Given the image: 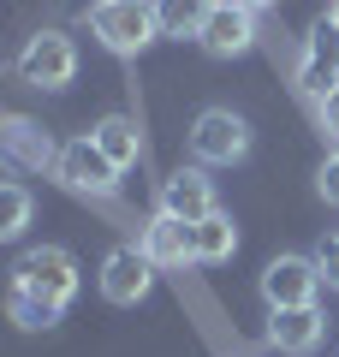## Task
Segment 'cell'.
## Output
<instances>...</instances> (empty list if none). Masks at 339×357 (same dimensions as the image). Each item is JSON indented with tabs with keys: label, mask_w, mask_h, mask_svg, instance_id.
<instances>
[{
	"label": "cell",
	"mask_w": 339,
	"mask_h": 357,
	"mask_svg": "<svg viewBox=\"0 0 339 357\" xmlns=\"http://www.w3.org/2000/svg\"><path fill=\"white\" fill-rule=\"evenodd\" d=\"M77 286H84V274H77V256L66 250V244H36V250H24V256L13 262L6 316H13V328L42 333V328H54V321L72 310Z\"/></svg>",
	"instance_id": "1"
},
{
	"label": "cell",
	"mask_w": 339,
	"mask_h": 357,
	"mask_svg": "<svg viewBox=\"0 0 339 357\" xmlns=\"http://www.w3.org/2000/svg\"><path fill=\"white\" fill-rule=\"evenodd\" d=\"M89 36H96L113 60H137V54L161 36L155 0H96V6H89Z\"/></svg>",
	"instance_id": "2"
},
{
	"label": "cell",
	"mask_w": 339,
	"mask_h": 357,
	"mask_svg": "<svg viewBox=\"0 0 339 357\" xmlns=\"http://www.w3.org/2000/svg\"><path fill=\"white\" fill-rule=\"evenodd\" d=\"M250 155V119L232 107H202L190 119V161L197 167H232Z\"/></svg>",
	"instance_id": "3"
},
{
	"label": "cell",
	"mask_w": 339,
	"mask_h": 357,
	"mask_svg": "<svg viewBox=\"0 0 339 357\" xmlns=\"http://www.w3.org/2000/svg\"><path fill=\"white\" fill-rule=\"evenodd\" d=\"M18 77L30 89H66L77 77V42L66 30H36V36L18 48Z\"/></svg>",
	"instance_id": "4"
},
{
	"label": "cell",
	"mask_w": 339,
	"mask_h": 357,
	"mask_svg": "<svg viewBox=\"0 0 339 357\" xmlns=\"http://www.w3.org/2000/svg\"><path fill=\"white\" fill-rule=\"evenodd\" d=\"M54 178H60L72 197H96V203H107V197L119 191V167H113L89 137H72V143L60 149V161H54Z\"/></svg>",
	"instance_id": "5"
},
{
	"label": "cell",
	"mask_w": 339,
	"mask_h": 357,
	"mask_svg": "<svg viewBox=\"0 0 339 357\" xmlns=\"http://www.w3.org/2000/svg\"><path fill=\"white\" fill-rule=\"evenodd\" d=\"M155 274H161V268H155L149 256L137 250V244H119V250H107V256H101V274H96V286H101V298H107V304H119V310H137L143 298L155 292Z\"/></svg>",
	"instance_id": "6"
},
{
	"label": "cell",
	"mask_w": 339,
	"mask_h": 357,
	"mask_svg": "<svg viewBox=\"0 0 339 357\" xmlns=\"http://www.w3.org/2000/svg\"><path fill=\"white\" fill-rule=\"evenodd\" d=\"M292 84H298L303 102H322L327 89L339 84V24H333V18H322V24L303 36V54H298Z\"/></svg>",
	"instance_id": "7"
},
{
	"label": "cell",
	"mask_w": 339,
	"mask_h": 357,
	"mask_svg": "<svg viewBox=\"0 0 339 357\" xmlns=\"http://www.w3.org/2000/svg\"><path fill=\"white\" fill-rule=\"evenodd\" d=\"M262 304L286 310V304H322V274H315V256H274L262 268Z\"/></svg>",
	"instance_id": "8"
},
{
	"label": "cell",
	"mask_w": 339,
	"mask_h": 357,
	"mask_svg": "<svg viewBox=\"0 0 339 357\" xmlns=\"http://www.w3.org/2000/svg\"><path fill=\"white\" fill-rule=\"evenodd\" d=\"M155 208L161 215H173V220H185V227H197L202 215H214V178H209V167H179V173H167L161 178V197H155Z\"/></svg>",
	"instance_id": "9"
},
{
	"label": "cell",
	"mask_w": 339,
	"mask_h": 357,
	"mask_svg": "<svg viewBox=\"0 0 339 357\" xmlns=\"http://www.w3.org/2000/svg\"><path fill=\"white\" fill-rule=\"evenodd\" d=\"M322 333H327L322 304H286V310H268L262 340L274 345L280 357H310L315 345H322Z\"/></svg>",
	"instance_id": "10"
},
{
	"label": "cell",
	"mask_w": 339,
	"mask_h": 357,
	"mask_svg": "<svg viewBox=\"0 0 339 357\" xmlns=\"http://www.w3.org/2000/svg\"><path fill=\"white\" fill-rule=\"evenodd\" d=\"M60 149L54 137L36 126V119H0V167H13V173H54Z\"/></svg>",
	"instance_id": "11"
},
{
	"label": "cell",
	"mask_w": 339,
	"mask_h": 357,
	"mask_svg": "<svg viewBox=\"0 0 339 357\" xmlns=\"http://www.w3.org/2000/svg\"><path fill=\"white\" fill-rule=\"evenodd\" d=\"M197 48L209 54V60H244V54L256 48V13H244V6L220 0V6H214V18L202 24Z\"/></svg>",
	"instance_id": "12"
},
{
	"label": "cell",
	"mask_w": 339,
	"mask_h": 357,
	"mask_svg": "<svg viewBox=\"0 0 339 357\" xmlns=\"http://www.w3.org/2000/svg\"><path fill=\"white\" fill-rule=\"evenodd\" d=\"M137 250L149 256V262L161 268V274H167V268L197 262V256H190V227H185V220H173V215H161V208H155V215H149V227L137 232Z\"/></svg>",
	"instance_id": "13"
},
{
	"label": "cell",
	"mask_w": 339,
	"mask_h": 357,
	"mask_svg": "<svg viewBox=\"0 0 339 357\" xmlns=\"http://www.w3.org/2000/svg\"><path fill=\"white\" fill-rule=\"evenodd\" d=\"M232 250H239V227H232V215H202L197 227H190V256H197V268H220L232 262Z\"/></svg>",
	"instance_id": "14"
},
{
	"label": "cell",
	"mask_w": 339,
	"mask_h": 357,
	"mask_svg": "<svg viewBox=\"0 0 339 357\" xmlns=\"http://www.w3.org/2000/svg\"><path fill=\"white\" fill-rule=\"evenodd\" d=\"M89 143H96L101 155H107L119 173H131L137 167V155H143V137H137V119H126V114H107V119H96V131H89Z\"/></svg>",
	"instance_id": "15"
},
{
	"label": "cell",
	"mask_w": 339,
	"mask_h": 357,
	"mask_svg": "<svg viewBox=\"0 0 339 357\" xmlns=\"http://www.w3.org/2000/svg\"><path fill=\"white\" fill-rule=\"evenodd\" d=\"M214 6L220 0H155V18H161V36H173V42H197L202 36V24L214 18Z\"/></svg>",
	"instance_id": "16"
},
{
	"label": "cell",
	"mask_w": 339,
	"mask_h": 357,
	"mask_svg": "<svg viewBox=\"0 0 339 357\" xmlns=\"http://www.w3.org/2000/svg\"><path fill=\"white\" fill-rule=\"evenodd\" d=\"M30 215H36V203H30V191L18 185V178H0V244H13L18 232L30 227Z\"/></svg>",
	"instance_id": "17"
},
{
	"label": "cell",
	"mask_w": 339,
	"mask_h": 357,
	"mask_svg": "<svg viewBox=\"0 0 339 357\" xmlns=\"http://www.w3.org/2000/svg\"><path fill=\"white\" fill-rule=\"evenodd\" d=\"M315 274H322L327 292H339V232H322V244H315Z\"/></svg>",
	"instance_id": "18"
},
{
	"label": "cell",
	"mask_w": 339,
	"mask_h": 357,
	"mask_svg": "<svg viewBox=\"0 0 339 357\" xmlns=\"http://www.w3.org/2000/svg\"><path fill=\"white\" fill-rule=\"evenodd\" d=\"M315 197H322L327 208H339V149L322 161V173H315Z\"/></svg>",
	"instance_id": "19"
},
{
	"label": "cell",
	"mask_w": 339,
	"mask_h": 357,
	"mask_svg": "<svg viewBox=\"0 0 339 357\" xmlns=\"http://www.w3.org/2000/svg\"><path fill=\"white\" fill-rule=\"evenodd\" d=\"M315 119H322V137H327V143H339V84L327 89L322 102H315Z\"/></svg>",
	"instance_id": "20"
},
{
	"label": "cell",
	"mask_w": 339,
	"mask_h": 357,
	"mask_svg": "<svg viewBox=\"0 0 339 357\" xmlns=\"http://www.w3.org/2000/svg\"><path fill=\"white\" fill-rule=\"evenodd\" d=\"M232 6H244V13H268L274 0H232Z\"/></svg>",
	"instance_id": "21"
},
{
	"label": "cell",
	"mask_w": 339,
	"mask_h": 357,
	"mask_svg": "<svg viewBox=\"0 0 339 357\" xmlns=\"http://www.w3.org/2000/svg\"><path fill=\"white\" fill-rule=\"evenodd\" d=\"M327 18H333V24H339V0H333V6H327Z\"/></svg>",
	"instance_id": "22"
}]
</instances>
